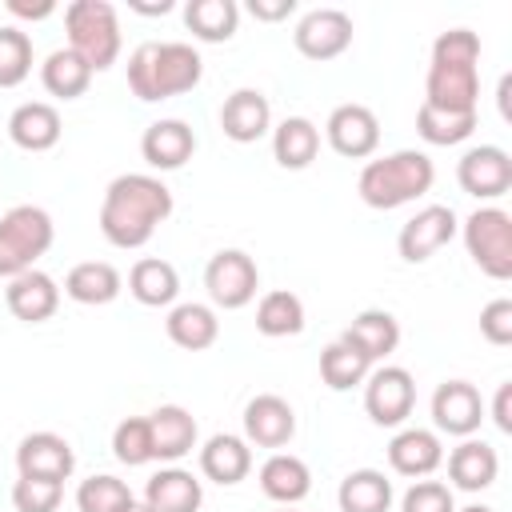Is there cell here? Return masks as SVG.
Masks as SVG:
<instances>
[{"label":"cell","instance_id":"60d3db41","mask_svg":"<svg viewBox=\"0 0 512 512\" xmlns=\"http://www.w3.org/2000/svg\"><path fill=\"white\" fill-rule=\"evenodd\" d=\"M64 500L60 480H40V476H20L12 484V504L16 512H56Z\"/></svg>","mask_w":512,"mask_h":512},{"label":"cell","instance_id":"8992f818","mask_svg":"<svg viewBox=\"0 0 512 512\" xmlns=\"http://www.w3.org/2000/svg\"><path fill=\"white\" fill-rule=\"evenodd\" d=\"M56 224L40 204H16L0 216V276L12 280L20 272H32L36 260L52 248Z\"/></svg>","mask_w":512,"mask_h":512},{"label":"cell","instance_id":"e0dca14e","mask_svg":"<svg viewBox=\"0 0 512 512\" xmlns=\"http://www.w3.org/2000/svg\"><path fill=\"white\" fill-rule=\"evenodd\" d=\"M4 304H8V312H12L16 320H24V324H44V320H52L56 308H60V288H56V280H52L48 272L32 268V272H20V276L8 280Z\"/></svg>","mask_w":512,"mask_h":512},{"label":"cell","instance_id":"ab89813d","mask_svg":"<svg viewBox=\"0 0 512 512\" xmlns=\"http://www.w3.org/2000/svg\"><path fill=\"white\" fill-rule=\"evenodd\" d=\"M128 500H132L128 484L116 480V476H108V472L88 476V480H80V488H76V508H80V512H116V508H124Z\"/></svg>","mask_w":512,"mask_h":512},{"label":"cell","instance_id":"5bb4252c","mask_svg":"<svg viewBox=\"0 0 512 512\" xmlns=\"http://www.w3.org/2000/svg\"><path fill=\"white\" fill-rule=\"evenodd\" d=\"M296 436V412L284 396L260 392L244 404V440L256 448H284Z\"/></svg>","mask_w":512,"mask_h":512},{"label":"cell","instance_id":"52a82bcc","mask_svg":"<svg viewBox=\"0 0 512 512\" xmlns=\"http://www.w3.org/2000/svg\"><path fill=\"white\" fill-rule=\"evenodd\" d=\"M464 248L480 264L484 276L508 280L512 276V216L504 208H476L464 220Z\"/></svg>","mask_w":512,"mask_h":512},{"label":"cell","instance_id":"44dd1931","mask_svg":"<svg viewBox=\"0 0 512 512\" xmlns=\"http://www.w3.org/2000/svg\"><path fill=\"white\" fill-rule=\"evenodd\" d=\"M496 472H500V456H496V448L484 444V440L464 436V440L448 452V480H452V488H460V492H484V488H492V484H496Z\"/></svg>","mask_w":512,"mask_h":512},{"label":"cell","instance_id":"603a6c76","mask_svg":"<svg viewBox=\"0 0 512 512\" xmlns=\"http://www.w3.org/2000/svg\"><path fill=\"white\" fill-rule=\"evenodd\" d=\"M200 472L212 480V484H240L248 472H252V448L244 436H232V432H216L208 436V444L200 448Z\"/></svg>","mask_w":512,"mask_h":512},{"label":"cell","instance_id":"3957f363","mask_svg":"<svg viewBox=\"0 0 512 512\" xmlns=\"http://www.w3.org/2000/svg\"><path fill=\"white\" fill-rule=\"evenodd\" d=\"M204 76V60L184 40H148L128 56V88L140 100H168L180 92H192Z\"/></svg>","mask_w":512,"mask_h":512},{"label":"cell","instance_id":"d6986e66","mask_svg":"<svg viewBox=\"0 0 512 512\" xmlns=\"http://www.w3.org/2000/svg\"><path fill=\"white\" fill-rule=\"evenodd\" d=\"M196 152V132L184 120H156L144 128L140 136V156L148 160V168L156 172H176L192 160Z\"/></svg>","mask_w":512,"mask_h":512},{"label":"cell","instance_id":"9a60e30c","mask_svg":"<svg viewBox=\"0 0 512 512\" xmlns=\"http://www.w3.org/2000/svg\"><path fill=\"white\" fill-rule=\"evenodd\" d=\"M484 420V400L468 380H444L432 392V424L448 436H472Z\"/></svg>","mask_w":512,"mask_h":512},{"label":"cell","instance_id":"7dc6e473","mask_svg":"<svg viewBox=\"0 0 512 512\" xmlns=\"http://www.w3.org/2000/svg\"><path fill=\"white\" fill-rule=\"evenodd\" d=\"M136 12H144V16H164V12H172V0H160V4H132Z\"/></svg>","mask_w":512,"mask_h":512},{"label":"cell","instance_id":"ffe728a7","mask_svg":"<svg viewBox=\"0 0 512 512\" xmlns=\"http://www.w3.org/2000/svg\"><path fill=\"white\" fill-rule=\"evenodd\" d=\"M388 464H392L396 476L424 480L444 464V444L432 428H404L388 444Z\"/></svg>","mask_w":512,"mask_h":512},{"label":"cell","instance_id":"f35d334b","mask_svg":"<svg viewBox=\"0 0 512 512\" xmlns=\"http://www.w3.org/2000/svg\"><path fill=\"white\" fill-rule=\"evenodd\" d=\"M112 456L128 468H140V464H152V432H148V416H128L116 424L112 432Z\"/></svg>","mask_w":512,"mask_h":512},{"label":"cell","instance_id":"f6af8a7d","mask_svg":"<svg viewBox=\"0 0 512 512\" xmlns=\"http://www.w3.org/2000/svg\"><path fill=\"white\" fill-rule=\"evenodd\" d=\"M492 420H496V428H500V432H512V384H500V388H496Z\"/></svg>","mask_w":512,"mask_h":512},{"label":"cell","instance_id":"f1b7e54d","mask_svg":"<svg viewBox=\"0 0 512 512\" xmlns=\"http://www.w3.org/2000/svg\"><path fill=\"white\" fill-rule=\"evenodd\" d=\"M320 152V128L308 120V116H288L272 128V156L280 168H308Z\"/></svg>","mask_w":512,"mask_h":512},{"label":"cell","instance_id":"1f68e13d","mask_svg":"<svg viewBox=\"0 0 512 512\" xmlns=\"http://www.w3.org/2000/svg\"><path fill=\"white\" fill-rule=\"evenodd\" d=\"M340 512H388L392 508V480L376 468H356L336 488Z\"/></svg>","mask_w":512,"mask_h":512},{"label":"cell","instance_id":"f546056e","mask_svg":"<svg viewBox=\"0 0 512 512\" xmlns=\"http://www.w3.org/2000/svg\"><path fill=\"white\" fill-rule=\"evenodd\" d=\"M128 292L144 308H168L180 296V272L168 260H160V256H144L128 272Z\"/></svg>","mask_w":512,"mask_h":512},{"label":"cell","instance_id":"7a4b0ae2","mask_svg":"<svg viewBox=\"0 0 512 512\" xmlns=\"http://www.w3.org/2000/svg\"><path fill=\"white\" fill-rule=\"evenodd\" d=\"M480 36L472 28H448L432 44V64L424 80V104L444 112H476L480 96Z\"/></svg>","mask_w":512,"mask_h":512},{"label":"cell","instance_id":"30bf717a","mask_svg":"<svg viewBox=\"0 0 512 512\" xmlns=\"http://www.w3.org/2000/svg\"><path fill=\"white\" fill-rule=\"evenodd\" d=\"M456 180L476 200H496L512 188V156L500 144H476L460 156Z\"/></svg>","mask_w":512,"mask_h":512},{"label":"cell","instance_id":"277c9868","mask_svg":"<svg viewBox=\"0 0 512 512\" xmlns=\"http://www.w3.org/2000/svg\"><path fill=\"white\" fill-rule=\"evenodd\" d=\"M436 180V164L428 152H416V148H400V152H388L380 160H368L360 168V180H356V192L368 208L376 212H392L400 204H412L420 200Z\"/></svg>","mask_w":512,"mask_h":512},{"label":"cell","instance_id":"7402d4cb","mask_svg":"<svg viewBox=\"0 0 512 512\" xmlns=\"http://www.w3.org/2000/svg\"><path fill=\"white\" fill-rule=\"evenodd\" d=\"M148 432H152V456L176 464L180 456H188L196 448V416L180 404H160L148 416Z\"/></svg>","mask_w":512,"mask_h":512},{"label":"cell","instance_id":"ac0fdd59","mask_svg":"<svg viewBox=\"0 0 512 512\" xmlns=\"http://www.w3.org/2000/svg\"><path fill=\"white\" fill-rule=\"evenodd\" d=\"M220 128L236 144H256L272 128V104L260 88H236L220 108Z\"/></svg>","mask_w":512,"mask_h":512},{"label":"cell","instance_id":"ba28073f","mask_svg":"<svg viewBox=\"0 0 512 512\" xmlns=\"http://www.w3.org/2000/svg\"><path fill=\"white\" fill-rule=\"evenodd\" d=\"M412 404H416V380L408 368L384 364L364 376V412L372 416V424L396 428L412 416Z\"/></svg>","mask_w":512,"mask_h":512},{"label":"cell","instance_id":"8fae6325","mask_svg":"<svg viewBox=\"0 0 512 512\" xmlns=\"http://www.w3.org/2000/svg\"><path fill=\"white\" fill-rule=\"evenodd\" d=\"M456 212L448 208V204H428V208H420L412 220H404V228H400V236H396V248H400V256L408 260V264H424V260H432L444 244H452V236H456Z\"/></svg>","mask_w":512,"mask_h":512},{"label":"cell","instance_id":"2e32d148","mask_svg":"<svg viewBox=\"0 0 512 512\" xmlns=\"http://www.w3.org/2000/svg\"><path fill=\"white\" fill-rule=\"evenodd\" d=\"M76 468V452L64 436L56 432H28L16 444V472L20 476H40V480H68Z\"/></svg>","mask_w":512,"mask_h":512},{"label":"cell","instance_id":"5b68a950","mask_svg":"<svg viewBox=\"0 0 512 512\" xmlns=\"http://www.w3.org/2000/svg\"><path fill=\"white\" fill-rule=\"evenodd\" d=\"M68 48L92 68L104 72L120 56V16L108 0H72L64 8Z\"/></svg>","mask_w":512,"mask_h":512},{"label":"cell","instance_id":"74e56055","mask_svg":"<svg viewBox=\"0 0 512 512\" xmlns=\"http://www.w3.org/2000/svg\"><path fill=\"white\" fill-rule=\"evenodd\" d=\"M32 72V36L20 32L16 24L0 28V88L24 84Z\"/></svg>","mask_w":512,"mask_h":512},{"label":"cell","instance_id":"d590c367","mask_svg":"<svg viewBox=\"0 0 512 512\" xmlns=\"http://www.w3.org/2000/svg\"><path fill=\"white\" fill-rule=\"evenodd\" d=\"M372 372V360L364 352H356L348 340H332L324 352H320V380L332 388V392H348L356 384H364V376Z\"/></svg>","mask_w":512,"mask_h":512},{"label":"cell","instance_id":"bcb514c9","mask_svg":"<svg viewBox=\"0 0 512 512\" xmlns=\"http://www.w3.org/2000/svg\"><path fill=\"white\" fill-rule=\"evenodd\" d=\"M8 12H12V16H24V20H44V16L56 12V4H52V0H36V4H28V0H8Z\"/></svg>","mask_w":512,"mask_h":512},{"label":"cell","instance_id":"c3c4849f","mask_svg":"<svg viewBox=\"0 0 512 512\" xmlns=\"http://www.w3.org/2000/svg\"><path fill=\"white\" fill-rule=\"evenodd\" d=\"M116 512H152V508H148L144 500H136V496H132V500H128L124 508H116Z\"/></svg>","mask_w":512,"mask_h":512},{"label":"cell","instance_id":"7bdbcfd3","mask_svg":"<svg viewBox=\"0 0 512 512\" xmlns=\"http://www.w3.org/2000/svg\"><path fill=\"white\" fill-rule=\"evenodd\" d=\"M480 336L496 348L512 344V300H492L480 312Z\"/></svg>","mask_w":512,"mask_h":512},{"label":"cell","instance_id":"7c38bea8","mask_svg":"<svg viewBox=\"0 0 512 512\" xmlns=\"http://www.w3.org/2000/svg\"><path fill=\"white\" fill-rule=\"evenodd\" d=\"M292 40L296 52L308 60H336L352 44V16L340 8H312L300 16Z\"/></svg>","mask_w":512,"mask_h":512},{"label":"cell","instance_id":"8d00e7d4","mask_svg":"<svg viewBox=\"0 0 512 512\" xmlns=\"http://www.w3.org/2000/svg\"><path fill=\"white\" fill-rule=\"evenodd\" d=\"M416 132H420L424 144L452 148V144H460L476 132V112H444V108L420 104L416 108Z\"/></svg>","mask_w":512,"mask_h":512},{"label":"cell","instance_id":"d6a6232c","mask_svg":"<svg viewBox=\"0 0 512 512\" xmlns=\"http://www.w3.org/2000/svg\"><path fill=\"white\" fill-rule=\"evenodd\" d=\"M184 24L196 40L204 44H224L236 36L240 24V8L236 0H188L184 4Z\"/></svg>","mask_w":512,"mask_h":512},{"label":"cell","instance_id":"cb8c5ba5","mask_svg":"<svg viewBox=\"0 0 512 512\" xmlns=\"http://www.w3.org/2000/svg\"><path fill=\"white\" fill-rule=\"evenodd\" d=\"M144 504L152 512H200L204 504V484L188 468H160L144 484Z\"/></svg>","mask_w":512,"mask_h":512},{"label":"cell","instance_id":"d4e9b609","mask_svg":"<svg viewBox=\"0 0 512 512\" xmlns=\"http://www.w3.org/2000/svg\"><path fill=\"white\" fill-rule=\"evenodd\" d=\"M8 136L16 148L24 152H48L60 140V112L48 100H28L20 108H12L8 116Z\"/></svg>","mask_w":512,"mask_h":512},{"label":"cell","instance_id":"b9f144b4","mask_svg":"<svg viewBox=\"0 0 512 512\" xmlns=\"http://www.w3.org/2000/svg\"><path fill=\"white\" fill-rule=\"evenodd\" d=\"M400 512H456L452 488L440 480H412V488L400 500Z\"/></svg>","mask_w":512,"mask_h":512},{"label":"cell","instance_id":"9c48e42d","mask_svg":"<svg viewBox=\"0 0 512 512\" xmlns=\"http://www.w3.org/2000/svg\"><path fill=\"white\" fill-rule=\"evenodd\" d=\"M204 288H208L216 308H228V312L244 308V304H252V296L260 288V268H256V260L248 252L220 248L204 268Z\"/></svg>","mask_w":512,"mask_h":512},{"label":"cell","instance_id":"4316f807","mask_svg":"<svg viewBox=\"0 0 512 512\" xmlns=\"http://www.w3.org/2000/svg\"><path fill=\"white\" fill-rule=\"evenodd\" d=\"M340 340H348L356 352H364L376 364V360H388L396 352V344H400V320L392 312H384V308H364L340 332Z\"/></svg>","mask_w":512,"mask_h":512},{"label":"cell","instance_id":"681fc988","mask_svg":"<svg viewBox=\"0 0 512 512\" xmlns=\"http://www.w3.org/2000/svg\"><path fill=\"white\" fill-rule=\"evenodd\" d=\"M456 512H492L488 504H468V508H456Z\"/></svg>","mask_w":512,"mask_h":512},{"label":"cell","instance_id":"e575fe53","mask_svg":"<svg viewBox=\"0 0 512 512\" xmlns=\"http://www.w3.org/2000/svg\"><path fill=\"white\" fill-rule=\"evenodd\" d=\"M256 332L260 336H296L304 332V304L296 292L288 288H276V292H264L260 304H256Z\"/></svg>","mask_w":512,"mask_h":512},{"label":"cell","instance_id":"4dcf8cb0","mask_svg":"<svg viewBox=\"0 0 512 512\" xmlns=\"http://www.w3.org/2000/svg\"><path fill=\"white\" fill-rule=\"evenodd\" d=\"M120 288H124V280H120V272H116L108 260H84V264H76V268L64 276L68 300L88 304V308L112 304V300L120 296Z\"/></svg>","mask_w":512,"mask_h":512},{"label":"cell","instance_id":"4fadbf2b","mask_svg":"<svg viewBox=\"0 0 512 512\" xmlns=\"http://www.w3.org/2000/svg\"><path fill=\"white\" fill-rule=\"evenodd\" d=\"M324 136L332 144V152L348 156V160H364L376 152L380 144V120L372 108L364 104H336L328 112V124H324Z\"/></svg>","mask_w":512,"mask_h":512},{"label":"cell","instance_id":"f907efd6","mask_svg":"<svg viewBox=\"0 0 512 512\" xmlns=\"http://www.w3.org/2000/svg\"><path fill=\"white\" fill-rule=\"evenodd\" d=\"M280 512H296V508H280Z\"/></svg>","mask_w":512,"mask_h":512},{"label":"cell","instance_id":"484cf974","mask_svg":"<svg viewBox=\"0 0 512 512\" xmlns=\"http://www.w3.org/2000/svg\"><path fill=\"white\" fill-rule=\"evenodd\" d=\"M260 492L284 508L300 504L308 492H312V472L300 456L292 452H272L264 464H260Z\"/></svg>","mask_w":512,"mask_h":512},{"label":"cell","instance_id":"83f0119b","mask_svg":"<svg viewBox=\"0 0 512 512\" xmlns=\"http://www.w3.org/2000/svg\"><path fill=\"white\" fill-rule=\"evenodd\" d=\"M164 328H168V340H172L176 348H184V352H204V348H212V344H216V336H220L216 308L196 304V300L176 304V308L168 312Z\"/></svg>","mask_w":512,"mask_h":512},{"label":"cell","instance_id":"ee69618b","mask_svg":"<svg viewBox=\"0 0 512 512\" xmlns=\"http://www.w3.org/2000/svg\"><path fill=\"white\" fill-rule=\"evenodd\" d=\"M248 12L256 16V20H288L292 12H296V0H252L248 4Z\"/></svg>","mask_w":512,"mask_h":512},{"label":"cell","instance_id":"6da1fadb","mask_svg":"<svg viewBox=\"0 0 512 512\" xmlns=\"http://www.w3.org/2000/svg\"><path fill=\"white\" fill-rule=\"evenodd\" d=\"M168 216H172V192L160 176L124 172L104 188L100 232L116 248H144L156 224H164Z\"/></svg>","mask_w":512,"mask_h":512},{"label":"cell","instance_id":"836d02e7","mask_svg":"<svg viewBox=\"0 0 512 512\" xmlns=\"http://www.w3.org/2000/svg\"><path fill=\"white\" fill-rule=\"evenodd\" d=\"M40 84L48 88V96H60V100H76L88 92L92 84V68L72 52V48H56L44 56L40 64Z\"/></svg>","mask_w":512,"mask_h":512}]
</instances>
